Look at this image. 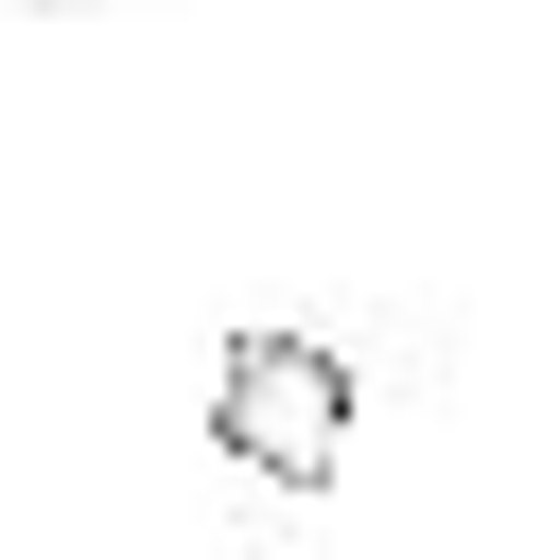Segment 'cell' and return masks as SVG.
Returning <instances> with one entry per match:
<instances>
[{"instance_id":"cell-2","label":"cell","mask_w":560,"mask_h":560,"mask_svg":"<svg viewBox=\"0 0 560 560\" xmlns=\"http://www.w3.org/2000/svg\"><path fill=\"white\" fill-rule=\"evenodd\" d=\"M35 18H70V0H35Z\"/></svg>"},{"instance_id":"cell-1","label":"cell","mask_w":560,"mask_h":560,"mask_svg":"<svg viewBox=\"0 0 560 560\" xmlns=\"http://www.w3.org/2000/svg\"><path fill=\"white\" fill-rule=\"evenodd\" d=\"M210 455L262 472V490H332V455H350V350L245 315V332L210 350Z\"/></svg>"}]
</instances>
